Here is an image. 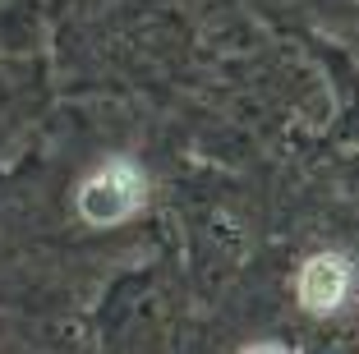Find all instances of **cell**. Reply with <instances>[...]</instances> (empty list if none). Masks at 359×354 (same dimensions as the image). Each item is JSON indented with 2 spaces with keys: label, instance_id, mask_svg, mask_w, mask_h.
Segmentation results:
<instances>
[{
  "label": "cell",
  "instance_id": "obj_1",
  "mask_svg": "<svg viewBox=\"0 0 359 354\" xmlns=\"http://www.w3.org/2000/svg\"><path fill=\"white\" fill-rule=\"evenodd\" d=\"M148 203V175L134 156H106L74 189V207L88 226H125Z\"/></svg>",
  "mask_w": 359,
  "mask_h": 354
},
{
  "label": "cell",
  "instance_id": "obj_2",
  "mask_svg": "<svg viewBox=\"0 0 359 354\" xmlns=\"http://www.w3.org/2000/svg\"><path fill=\"white\" fill-rule=\"evenodd\" d=\"M355 285H359V271L341 249L309 253L295 271V299L309 318H332V313H341L355 299Z\"/></svg>",
  "mask_w": 359,
  "mask_h": 354
},
{
  "label": "cell",
  "instance_id": "obj_3",
  "mask_svg": "<svg viewBox=\"0 0 359 354\" xmlns=\"http://www.w3.org/2000/svg\"><path fill=\"white\" fill-rule=\"evenodd\" d=\"M240 354H295V350H285L281 341H254V345H244Z\"/></svg>",
  "mask_w": 359,
  "mask_h": 354
}]
</instances>
